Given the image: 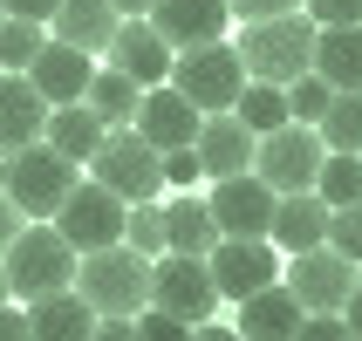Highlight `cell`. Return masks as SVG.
Instances as JSON below:
<instances>
[{"label": "cell", "mask_w": 362, "mask_h": 341, "mask_svg": "<svg viewBox=\"0 0 362 341\" xmlns=\"http://www.w3.org/2000/svg\"><path fill=\"white\" fill-rule=\"evenodd\" d=\"M315 20H308V7H294V14H274V20H240V61H246V82H294L315 68Z\"/></svg>", "instance_id": "cell-1"}, {"label": "cell", "mask_w": 362, "mask_h": 341, "mask_svg": "<svg viewBox=\"0 0 362 341\" xmlns=\"http://www.w3.org/2000/svg\"><path fill=\"white\" fill-rule=\"evenodd\" d=\"M0 266H7V294H14V301H41V294L76 287L82 253L55 232V219H28L14 232V246L0 253Z\"/></svg>", "instance_id": "cell-2"}, {"label": "cell", "mask_w": 362, "mask_h": 341, "mask_svg": "<svg viewBox=\"0 0 362 341\" xmlns=\"http://www.w3.org/2000/svg\"><path fill=\"white\" fill-rule=\"evenodd\" d=\"M76 294L96 307V314H130V321H137L144 307H151V260H144L137 246H103V253H82Z\"/></svg>", "instance_id": "cell-3"}, {"label": "cell", "mask_w": 362, "mask_h": 341, "mask_svg": "<svg viewBox=\"0 0 362 341\" xmlns=\"http://www.w3.org/2000/svg\"><path fill=\"white\" fill-rule=\"evenodd\" d=\"M0 191L21 205V219H55L62 198L76 191V164L55 143H28L14 157H0Z\"/></svg>", "instance_id": "cell-4"}, {"label": "cell", "mask_w": 362, "mask_h": 341, "mask_svg": "<svg viewBox=\"0 0 362 341\" xmlns=\"http://www.w3.org/2000/svg\"><path fill=\"white\" fill-rule=\"evenodd\" d=\"M89 178L110 184L123 205H144L164 191V150L151 137H137V123H123V130H110L103 137V150L89 157Z\"/></svg>", "instance_id": "cell-5"}, {"label": "cell", "mask_w": 362, "mask_h": 341, "mask_svg": "<svg viewBox=\"0 0 362 341\" xmlns=\"http://www.w3.org/2000/svg\"><path fill=\"white\" fill-rule=\"evenodd\" d=\"M171 89H178L185 102H199L205 116H219V109H233L246 89V61L233 41H205V48H185L178 61H171Z\"/></svg>", "instance_id": "cell-6"}, {"label": "cell", "mask_w": 362, "mask_h": 341, "mask_svg": "<svg viewBox=\"0 0 362 341\" xmlns=\"http://www.w3.org/2000/svg\"><path fill=\"white\" fill-rule=\"evenodd\" d=\"M123 225H130V205H123L110 184H96V178H76V191H69L62 212H55V232L76 246V253L123 246Z\"/></svg>", "instance_id": "cell-7"}, {"label": "cell", "mask_w": 362, "mask_h": 341, "mask_svg": "<svg viewBox=\"0 0 362 341\" xmlns=\"http://www.w3.org/2000/svg\"><path fill=\"white\" fill-rule=\"evenodd\" d=\"M322 157H328V143H322V130H315V123H281V130H267V137H260L253 171H260L274 191H315Z\"/></svg>", "instance_id": "cell-8"}, {"label": "cell", "mask_w": 362, "mask_h": 341, "mask_svg": "<svg viewBox=\"0 0 362 341\" xmlns=\"http://www.w3.org/2000/svg\"><path fill=\"white\" fill-rule=\"evenodd\" d=\"M151 307L164 314H178V321H212V307H219V280H212V266L199 253H158L151 260Z\"/></svg>", "instance_id": "cell-9"}, {"label": "cell", "mask_w": 362, "mask_h": 341, "mask_svg": "<svg viewBox=\"0 0 362 341\" xmlns=\"http://www.w3.org/2000/svg\"><path fill=\"white\" fill-rule=\"evenodd\" d=\"M287 287L308 314H342L349 294L362 287V266L342 260L335 246H308V253H287Z\"/></svg>", "instance_id": "cell-10"}, {"label": "cell", "mask_w": 362, "mask_h": 341, "mask_svg": "<svg viewBox=\"0 0 362 341\" xmlns=\"http://www.w3.org/2000/svg\"><path fill=\"white\" fill-rule=\"evenodd\" d=\"M205 205H212V219H219V232H226V239H267V225H274V205H281V191H274L260 171H240V178H212Z\"/></svg>", "instance_id": "cell-11"}, {"label": "cell", "mask_w": 362, "mask_h": 341, "mask_svg": "<svg viewBox=\"0 0 362 341\" xmlns=\"http://www.w3.org/2000/svg\"><path fill=\"white\" fill-rule=\"evenodd\" d=\"M205 266L219 280V301H246V294L281 280V246L274 239H219L205 253Z\"/></svg>", "instance_id": "cell-12"}, {"label": "cell", "mask_w": 362, "mask_h": 341, "mask_svg": "<svg viewBox=\"0 0 362 341\" xmlns=\"http://www.w3.org/2000/svg\"><path fill=\"white\" fill-rule=\"evenodd\" d=\"M103 61H110V68H123L130 82H144V89H158V82H171L178 48H171V41H164L144 14H123L117 35H110V48H103Z\"/></svg>", "instance_id": "cell-13"}, {"label": "cell", "mask_w": 362, "mask_h": 341, "mask_svg": "<svg viewBox=\"0 0 362 341\" xmlns=\"http://www.w3.org/2000/svg\"><path fill=\"white\" fill-rule=\"evenodd\" d=\"M144 20H151V28H158V35L185 55V48L226 41V28H233V7H226V0H158Z\"/></svg>", "instance_id": "cell-14"}, {"label": "cell", "mask_w": 362, "mask_h": 341, "mask_svg": "<svg viewBox=\"0 0 362 341\" xmlns=\"http://www.w3.org/2000/svg\"><path fill=\"white\" fill-rule=\"evenodd\" d=\"M89 76H96V55H82V48H69V41H55V35H48V48L28 61V82L48 96V109L82 102L89 96Z\"/></svg>", "instance_id": "cell-15"}, {"label": "cell", "mask_w": 362, "mask_h": 341, "mask_svg": "<svg viewBox=\"0 0 362 341\" xmlns=\"http://www.w3.org/2000/svg\"><path fill=\"white\" fill-rule=\"evenodd\" d=\"M199 123L205 109L199 102H185L171 82H158V89H144V109H137V137H151L158 150H185V143H199Z\"/></svg>", "instance_id": "cell-16"}, {"label": "cell", "mask_w": 362, "mask_h": 341, "mask_svg": "<svg viewBox=\"0 0 362 341\" xmlns=\"http://www.w3.org/2000/svg\"><path fill=\"white\" fill-rule=\"evenodd\" d=\"M199 164H205V178H240V171H253V150H260V137L246 130L233 109H219V116H205L199 123Z\"/></svg>", "instance_id": "cell-17"}, {"label": "cell", "mask_w": 362, "mask_h": 341, "mask_svg": "<svg viewBox=\"0 0 362 341\" xmlns=\"http://www.w3.org/2000/svg\"><path fill=\"white\" fill-rule=\"evenodd\" d=\"M48 130V96L28 76H0V157H14Z\"/></svg>", "instance_id": "cell-18"}, {"label": "cell", "mask_w": 362, "mask_h": 341, "mask_svg": "<svg viewBox=\"0 0 362 341\" xmlns=\"http://www.w3.org/2000/svg\"><path fill=\"white\" fill-rule=\"evenodd\" d=\"M328 212H335V205H328L322 191H281V205H274V225H267V239L281 246V253L328 246Z\"/></svg>", "instance_id": "cell-19"}, {"label": "cell", "mask_w": 362, "mask_h": 341, "mask_svg": "<svg viewBox=\"0 0 362 341\" xmlns=\"http://www.w3.org/2000/svg\"><path fill=\"white\" fill-rule=\"evenodd\" d=\"M301 314H308V307L294 301V287L274 280V287H260V294L240 301V341H294Z\"/></svg>", "instance_id": "cell-20"}, {"label": "cell", "mask_w": 362, "mask_h": 341, "mask_svg": "<svg viewBox=\"0 0 362 341\" xmlns=\"http://www.w3.org/2000/svg\"><path fill=\"white\" fill-rule=\"evenodd\" d=\"M28 335L35 341H89L96 335V307L82 301L76 287L41 294V301H28Z\"/></svg>", "instance_id": "cell-21"}, {"label": "cell", "mask_w": 362, "mask_h": 341, "mask_svg": "<svg viewBox=\"0 0 362 341\" xmlns=\"http://www.w3.org/2000/svg\"><path fill=\"white\" fill-rule=\"evenodd\" d=\"M117 7L110 0H62L55 14H48V35L69 41V48H82V55H103L110 48V35H117Z\"/></svg>", "instance_id": "cell-22"}, {"label": "cell", "mask_w": 362, "mask_h": 341, "mask_svg": "<svg viewBox=\"0 0 362 341\" xmlns=\"http://www.w3.org/2000/svg\"><path fill=\"white\" fill-rule=\"evenodd\" d=\"M226 232H219V219H212V205L205 198H192V191H178V198H164V253H212Z\"/></svg>", "instance_id": "cell-23"}, {"label": "cell", "mask_w": 362, "mask_h": 341, "mask_svg": "<svg viewBox=\"0 0 362 341\" xmlns=\"http://www.w3.org/2000/svg\"><path fill=\"white\" fill-rule=\"evenodd\" d=\"M103 137H110V123H103L89 102H62V109H48V130H41V143H55L69 164H89L103 150Z\"/></svg>", "instance_id": "cell-24"}, {"label": "cell", "mask_w": 362, "mask_h": 341, "mask_svg": "<svg viewBox=\"0 0 362 341\" xmlns=\"http://www.w3.org/2000/svg\"><path fill=\"white\" fill-rule=\"evenodd\" d=\"M315 76L328 89H362V28H322L315 35Z\"/></svg>", "instance_id": "cell-25"}, {"label": "cell", "mask_w": 362, "mask_h": 341, "mask_svg": "<svg viewBox=\"0 0 362 341\" xmlns=\"http://www.w3.org/2000/svg\"><path fill=\"white\" fill-rule=\"evenodd\" d=\"M82 102H89L110 130H123V123H137V109H144V82H130L123 68H110V61H103L96 76H89V96H82Z\"/></svg>", "instance_id": "cell-26"}, {"label": "cell", "mask_w": 362, "mask_h": 341, "mask_svg": "<svg viewBox=\"0 0 362 341\" xmlns=\"http://www.w3.org/2000/svg\"><path fill=\"white\" fill-rule=\"evenodd\" d=\"M233 116H240L253 137H267V130L294 123V116H287V89H281V82H246V89H240V102H233Z\"/></svg>", "instance_id": "cell-27"}, {"label": "cell", "mask_w": 362, "mask_h": 341, "mask_svg": "<svg viewBox=\"0 0 362 341\" xmlns=\"http://www.w3.org/2000/svg\"><path fill=\"white\" fill-rule=\"evenodd\" d=\"M48 48V20H21V14H7L0 20V68L7 76H28V61Z\"/></svg>", "instance_id": "cell-28"}, {"label": "cell", "mask_w": 362, "mask_h": 341, "mask_svg": "<svg viewBox=\"0 0 362 341\" xmlns=\"http://www.w3.org/2000/svg\"><path fill=\"white\" fill-rule=\"evenodd\" d=\"M315 130H322L328 150H362V89H335V102Z\"/></svg>", "instance_id": "cell-29"}, {"label": "cell", "mask_w": 362, "mask_h": 341, "mask_svg": "<svg viewBox=\"0 0 362 341\" xmlns=\"http://www.w3.org/2000/svg\"><path fill=\"white\" fill-rule=\"evenodd\" d=\"M315 191H322L328 205H362V150H328Z\"/></svg>", "instance_id": "cell-30"}, {"label": "cell", "mask_w": 362, "mask_h": 341, "mask_svg": "<svg viewBox=\"0 0 362 341\" xmlns=\"http://www.w3.org/2000/svg\"><path fill=\"white\" fill-rule=\"evenodd\" d=\"M328 102H335V89H328L315 68L287 82V116H294V123H322V116H328Z\"/></svg>", "instance_id": "cell-31"}, {"label": "cell", "mask_w": 362, "mask_h": 341, "mask_svg": "<svg viewBox=\"0 0 362 341\" xmlns=\"http://www.w3.org/2000/svg\"><path fill=\"white\" fill-rule=\"evenodd\" d=\"M123 246H137L144 260H158V253H164V205H158V198L130 205V225H123Z\"/></svg>", "instance_id": "cell-32"}, {"label": "cell", "mask_w": 362, "mask_h": 341, "mask_svg": "<svg viewBox=\"0 0 362 341\" xmlns=\"http://www.w3.org/2000/svg\"><path fill=\"white\" fill-rule=\"evenodd\" d=\"M328 246L362 266V205H335V212H328Z\"/></svg>", "instance_id": "cell-33"}, {"label": "cell", "mask_w": 362, "mask_h": 341, "mask_svg": "<svg viewBox=\"0 0 362 341\" xmlns=\"http://www.w3.org/2000/svg\"><path fill=\"white\" fill-rule=\"evenodd\" d=\"M137 341H192V321L164 314V307H144L137 314Z\"/></svg>", "instance_id": "cell-34"}, {"label": "cell", "mask_w": 362, "mask_h": 341, "mask_svg": "<svg viewBox=\"0 0 362 341\" xmlns=\"http://www.w3.org/2000/svg\"><path fill=\"white\" fill-rule=\"evenodd\" d=\"M199 178H205V164H199L192 143H185V150H164V191H192Z\"/></svg>", "instance_id": "cell-35"}, {"label": "cell", "mask_w": 362, "mask_h": 341, "mask_svg": "<svg viewBox=\"0 0 362 341\" xmlns=\"http://www.w3.org/2000/svg\"><path fill=\"white\" fill-rule=\"evenodd\" d=\"M315 28H362V0H301Z\"/></svg>", "instance_id": "cell-36"}, {"label": "cell", "mask_w": 362, "mask_h": 341, "mask_svg": "<svg viewBox=\"0 0 362 341\" xmlns=\"http://www.w3.org/2000/svg\"><path fill=\"white\" fill-rule=\"evenodd\" d=\"M294 341H356V335H349V321H342V314H301Z\"/></svg>", "instance_id": "cell-37"}, {"label": "cell", "mask_w": 362, "mask_h": 341, "mask_svg": "<svg viewBox=\"0 0 362 341\" xmlns=\"http://www.w3.org/2000/svg\"><path fill=\"white\" fill-rule=\"evenodd\" d=\"M233 7V20H274V14H294L301 0H226Z\"/></svg>", "instance_id": "cell-38"}, {"label": "cell", "mask_w": 362, "mask_h": 341, "mask_svg": "<svg viewBox=\"0 0 362 341\" xmlns=\"http://www.w3.org/2000/svg\"><path fill=\"white\" fill-rule=\"evenodd\" d=\"M89 341H137V321L130 314H96V335Z\"/></svg>", "instance_id": "cell-39"}, {"label": "cell", "mask_w": 362, "mask_h": 341, "mask_svg": "<svg viewBox=\"0 0 362 341\" xmlns=\"http://www.w3.org/2000/svg\"><path fill=\"white\" fill-rule=\"evenodd\" d=\"M0 341H35V335H28V307L0 301Z\"/></svg>", "instance_id": "cell-40"}, {"label": "cell", "mask_w": 362, "mask_h": 341, "mask_svg": "<svg viewBox=\"0 0 362 341\" xmlns=\"http://www.w3.org/2000/svg\"><path fill=\"white\" fill-rule=\"evenodd\" d=\"M21 225H28V219H21V205L7 198V191H0V253L14 246V232H21Z\"/></svg>", "instance_id": "cell-41"}, {"label": "cell", "mask_w": 362, "mask_h": 341, "mask_svg": "<svg viewBox=\"0 0 362 341\" xmlns=\"http://www.w3.org/2000/svg\"><path fill=\"white\" fill-rule=\"evenodd\" d=\"M0 7H7V14H21V20H48L62 0H0Z\"/></svg>", "instance_id": "cell-42"}, {"label": "cell", "mask_w": 362, "mask_h": 341, "mask_svg": "<svg viewBox=\"0 0 362 341\" xmlns=\"http://www.w3.org/2000/svg\"><path fill=\"white\" fill-rule=\"evenodd\" d=\"M192 341H240V328H219V321H199V328H192Z\"/></svg>", "instance_id": "cell-43"}, {"label": "cell", "mask_w": 362, "mask_h": 341, "mask_svg": "<svg viewBox=\"0 0 362 341\" xmlns=\"http://www.w3.org/2000/svg\"><path fill=\"white\" fill-rule=\"evenodd\" d=\"M342 321H349V335L362 341V287H356V294H349V307H342Z\"/></svg>", "instance_id": "cell-44"}, {"label": "cell", "mask_w": 362, "mask_h": 341, "mask_svg": "<svg viewBox=\"0 0 362 341\" xmlns=\"http://www.w3.org/2000/svg\"><path fill=\"white\" fill-rule=\"evenodd\" d=\"M110 7H117V14H151L158 0H110Z\"/></svg>", "instance_id": "cell-45"}, {"label": "cell", "mask_w": 362, "mask_h": 341, "mask_svg": "<svg viewBox=\"0 0 362 341\" xmlns=\"http://www.w3.org/2000/svg\"><path fill=\"white\" fill-rule=\"evenodd\" d=\"M0 301H14V294H7V266H0Z\"/></svg>", "instance_id": "cell-46"}, {"label": "cell", "mask_w": 362, "mask_h": 341, "mask_svg": "<svg viewBox=\"0 0 362 341\" xmlns=\"http://www.w3.org/2000/svg\"><path fill=\"white\" fill-rule=\"evenodd\" d=\"M0 20H7V7H0Z\"/></svg>", "instance_id": "cell-47"}, {"label": "cell", "mask_w": 362, "mask_h": 341, "mask_svg": "<svg viewBox=\"0 0 362 341\" xmlns=\"http://www.w3.org/2000/svg\"><path fill=\"white\" fill-rule=\"evenodd\" d=\"M0 76H7V68H0Z\"/></svg>", "instance_id": "cell-48"}]
</instances>
